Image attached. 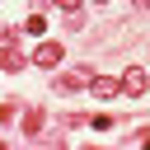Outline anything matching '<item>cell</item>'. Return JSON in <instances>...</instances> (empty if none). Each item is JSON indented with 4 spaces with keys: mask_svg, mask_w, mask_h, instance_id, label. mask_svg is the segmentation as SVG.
I'll use <instances>...</instances> for the list:
<instances>
[{
    "mask_svg": "<svg viewBox=\"0 0 150 150\" xmlns=\"http://www.w3.org/2000/svg\"><path fill=\"white\" fill-rule=\"evenodd\" d=\"M23 131L38 136V131H42V112H28V117H23Z\"/></svg>",
    "mask_w": 150,
    "mask_h": 150,
    "instance_id": "8992f818",
    "label": "cell"
},
{
    "mask_svg": "<svg viewBox=\"0 0 150 150\" xmlns=\"http://www.w3.org/2000/svg\"><path fill=\"white\" fill-rule=\"evenodd\" d=\"M33 61H38V66H56V61H61V42H38Z\"/></svg>",
    "mask_w": 150,
    "mask_h": 150,
    "instance_id": "7a4b0ae2",
    "label": "cell"
},
{
    "mask_svg": "<svg viewBox=\"0 0 150 150\" xmlns=\"http://www.w3.org/2000/svg\"><path fill=\"white\" fill-rule=\"evenodd\" d=\"M0 66H5V70H19V66H23V56L14 52V38H0Z\"/></svg>",
    "mask_w": 150,
    "mask_h": 150,
    "instance_id": "277c9868",
    "label": "cell"
},
{
    "mask_svg": "<svg viewBox=\"0 0 150 150\" xmlns=\"http://www.w3.org/2000/svg\"><path fill=\"white\" fill-rule=\"evenodd\" d=\"M56 5H61V9H75V5H80V0H56Z\"/></svg>",
    "mask_w": 150,
    "mask_h": 150,
    "instance_id": "ba28073f",
    "label": "cell"
},
{
    "mask_svg": "<svg viewBox=\"0 0 150 150\" xmlns=\"http://www.w3.org/2000/svg\"><path fill=\"white\" fill-rule=\"evenodd\" d=\"M89 80H94L89 70H70V75H61V80H56V89H89Z\"/></svg>",
    "mask_w": 150,
    "mask_h": 150,
    "instance_id": "5b68a950",
    "label": "cell"
},
{
    "mask_svg": "<svg viewBox=\"0 0 150 150\" xmlns=\"http://www.w3.org/2000/svg\"><path fill=\"white\" fill-rule=\"evenodd\" d=\"M117 84H122V94H131V98H136V94H145V84H150V70L131 66V70H122V80H117Z\"/></svg>",
    "mask_w": 150,
    "mask_h": 150,
    "instance_id": "6da1fadb",
    "label": "cell"
},
{
    "mask_svg": "<svg viewBox=\"0 0 150 150\" xmlns=\"http://www.w3.org/2000/svg\"><path fill=\"white\" fill-rule=\"evenodd\" d=\"M28 33H33V38H42V33H47V19H42V14H33V19H28Z\"/></svg>",
    "mask_w": 150,
    "mask_h": 150,
    "instance_id": "52a82bcc",
    "label": "cell"
},
{
    "mask_svg": "<svg viewBox=\"0 0 150 150\" xmlns=\"http://www.w3.org/2000/svg\"><path fill=\"white\" fill-rule=\"evenodd\" d=\"M89 89H94L98 98H112V94H122V84H117L112 75H94V80H89Z\"/></svg>",
    "mask_w": 150,
    "mask_h": 150,
    "instance_id": "3957f363",
    "label": "cell"
}]
</instances>
